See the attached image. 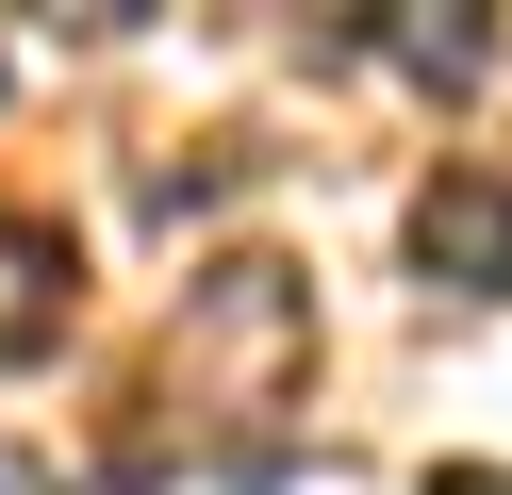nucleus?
Masks as SVG:
<instances>
[{"label":"nucleus","instance_id":"6","mask_svg":"<svg viewBox=\"0 0 512 495\" xmlns=\"http://www.w3.org/2000/svg\"><path fill=\"white\" fill-rule=\"evenodd\" d=\"M0 495H67V479H50V462H0Z\"/></svg>","mask_w":512,"mask_h":495},{"label":"nucleus","instance_id":"1","mask_svg":"<svg viewBox=\"0 0 512 495\" xmlns=\"http://www.w3.org/2000/svg\"><path fill=\"white\" fill-rule=\"evenodd\" d=\"M298 380H314V281H298L281 248L199 264V281H182V330H166V396L248 446V429L298 413Z\"/></svg>","mask_w":512,"mask_h":495},{"label":"nucleus","instance_id":"2","mask_svg":"<svg viewBox=\"0 0 512 495\" xmlns=\"http://www.w3.org/2000/svg\"><path fill=\"white\" fill-rule=\"evenodd\" d=\"M413 281L430 297H512V182L496 165H430V198H413Z\"/></svg>","mask_w":512,"mask_h":495},{"label":"nucleus","instance_id":"4","mask_svg":"<svg viewBox=\"0 0 512 495\" xmlns=\"http://www.w3.org/2000/svg\"><path fill=\"white\" fill-rule=\"evenodd\" d=\"M67 281H83L67 231H50V215H0V363H34L50 330H67Z\"/></svg>","mask_w":512,"mask_h":495},{"label":"nucleus","instance_id":"5","mask_svg":"<svg viewBox=\"0 0 512 495\" xmlns=\"http://www.w3.org/2000/svg\"><path fill=\"white\" fill-rule=\"evenodd\" d=\"M430 495H512V462H430Z\"/></svg>","mask_w":512,"mask_h":495},{"label":"nucleus","instance_id":"3","mask_svg":"<svg viewBox=\"0 0 512 495\" xmlns=\"http://www.w3.org/2000/svg\"><path fill=\"white\" fill-rule=\"evenodd\" d=\"M364 50L397 66V83H430V99H463L479 66H496V17H479V0H397V17H364Z\"/></svg>","mask_w":512,"mask_h":495}]
</instances>
